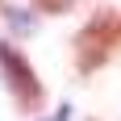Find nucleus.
Instances as JSON below:
<instances>
[{
  "label": "nucleus",
  "mask_w": 121,
  "mask_h": 121,
  "mask_svg": "<svg viewBox=\"0 0 121 121\" xmlns=\"http://www.w3.org/2000/svg\"><path fill=\"white\" fill-rule=\"evenodd\" d=\"M109 42H113V21L104 17V13H96L92 21L75 34V67L79 71H96V67H104V59H109Z\"/></svg>",
  "instance_id": "nucleus-2"
},
{
  "label": "nucleus",
  "mask_w": 121,
  "mask_h": 121,
  "mask_svg": "<svg viewBox=\"0 0 121 121\" xmlns=\"http://www.w3.org/2000/svg\"><path fill=\"white\" fill-rule=\"evenodd\" d=\"M50 121H71V104H59V113H54Z\"/></svg>",
  "instance_id": "nucleus-3"
},
{
  "label": "nucleus",
  "mask_w": 121,
  "mask_h": 121,
  "mask_svg": "<svg viewBox=\"0 0 121 121\" xmlns=\"http://www.w3.org/2000/svg\"><path fill=\"white\" fill-rule=\"evenodd\" d=\"M0 75H4V88H9V96L17 100L21 113H38L42 109L46 88L38 84V71L29 67V59L13 46V42H0Z\"/></svg>",
  "instance_id": "nucleus-1"
},
{
  "label": "nucleus",
  "mask_w": 121,
  "mask_h": 121,
  "mask_svg": "<svg viewBox=\"0 0 121 121\" xmlns=\"http://www.w3.org/2000/svg\"><path fill=\"white\" fill-rule=\"evenodd\" d=\"M63 4H67V0H42V9H46V13H59Z\"/></svg>",
  "instance_id": "nucleus-4"
}]
</instances>
